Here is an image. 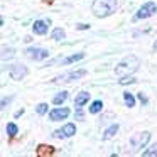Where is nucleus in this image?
<instances>
[{
	"label": "nucleus",
	"instance_id": "6",
	"mask_svg": "<svg viewBox=\"0 0 157 157\" xmlns=\"http://www.w3.org/2000/svg\"><path fill=\"white\" fill-rule=\"evenodd\" d=\"M27 56L34 61H42L49 56V51L48 49H42V48H29L27 49Z\"/></svg>",
	"mask_w": 157,
	"mask_h": 157
},
{
	"label": "nucleus",
	"instance_id": "23",
	"mask_svg": "<svg viewBox=\"0 0 157 157\" xmlns=\"http://www.w3.org/2000/svg\"><path fill=\"white\" fill-rule=\"evenodd\" d=\"M12 100H14V96H7V98H4V100H0V112H2V110H4L5 106L9 105V103H10Z\"/></svg>",
	"mask_w": 157,
	"mask_h": 157
},
{
	"label": "nucleus",
	"instance_id": "25",
	"mask_svg": "<svg viewBox=\"0 0 157 157\" xmlns=\"http://www.w3.org/2000/svg\"><path fill=\"white\" fill-rule=\"evenodd\" d=\"M139 100H140L142 103H147V96L144 95V93H139Z\"/></svg>",
	"mask_w": 157,
	"mask_h": 157
},
{
	"label": "nucleus",
	"instance_id": "24",
	"mask_svg": "<svg viewBox=\"0 0 157 157\" xmlns=\"http://www.w3.org/2000/svg\"><path fill=\"white\" fill-rule=\"evenodd\" d=\"M75 117H76L78 120H83V118H85V115H83V112H81L79 108H78V112H76V115H75Z\"/></svg>",
	"mask_w": 157,
	"mask_h": 157
},
{
	"label": "nucleus",
	"instance_id": "8",
	"mask_svg": "<svg viewBox=\"0 0 157 157\" xmlns=\"http://www.w3.org/2000/svg\"><path fill=\"white\" fill-rule=\"evenodd\" d=\"M48 25H49L48 21H36L34 25H32V31L37 36H44V34H48Z\"/></svg>",
	"mask_w": 157,
	"mask_h": 157
},
{
	"label": "nucleus",
	"instance_id": "1",
	"mask_svg": "<svg viewBox=\"0 0 157 157\" xmlns=\"http://www.w3.org/2000/svg\"><path fill=\"white\" fill-rule=\"evenodd\" d=\"M117 5H118V0H95L91 10L96 17H106L117 10Z\"/></svg>",
	"mask_w": 157,
	"mask_h": 157
},
{
	"label": "nucleus",
	"instance_id": "20",
	"mask_svg": "<svg viewBox=\"0 0 157 157\" xmlns=\"http://www.w3.org/2000/svg\"><path fill=\"white\" fill-rule=\"evenodd\" d=\"M17 132H19V128H17V125H15V123H9V125H7V133L10 137L17 135Z\"/></svg>",
	"mask_w": 157,
	"mask_h": 157
},
{
	"label": "nucleus",
	"instance_id": "26",
	"mask_svg": "<svg viewBox=\"0 0 157 157\" xmlns=\"http://www.w3.org/2000/svg\"><path fill=\"white\" fill-rule=\"evenodd\" d=\"M76 27H78L79 31H85V29H88L90 25H86V24H78V25H76Z\"/></svg>",
	"mask_w": 157,
	"mask_h": 157
},
{
	"label": "nucleus",
	"instance_id": "27",
	"mask_svg": "<svg viewBox=\"0 0 157 157\" xmlns=\"http://www.w3.org/2000/svg\"><path fill=\"white\" fill-rule=\"evenodd\" d=\"M2 24H4V19L0 17V27H2Z\"/></svg>",
	"mask_w": 157,
	"mask_h": 157
},
{
	"label": "nucleus",
	"instance_id": "7",
	"mask_svg": "<svg viewBox=\"0 0 157 157\" xmlns=\"http://www.w3.org/2000/svg\"><path fill=\"white\" fill-rule=\"evenodd\" d=\"M68 117H69V108H66V106H63V108H54L49 113L51 122H59V120H64V118H68Z\"/></svg>",
	"mask_w": 157,
	"mask_h": 157
},
{
	"label": "nucleus",
	"instance_id": "13",
	"mask_svg": "<svg viewBox=\"0 0 157 157\" xmlns=\"http://www.w3.org/2000/svg\"><path fill=\"white\" fill-rule=\"evenodd\" d=\"M118 128H120L118 123H113L112 127H108V128L105 130V133H103V139H105V140H110V139H112V137L115 135L117 132H118Z\"/></svg>",
	"mask_w": 157,
	"mask_h": 157
},
{
	"label": "nucleus",
	"instance_id": "22",
	"mask_svg": "<svg viewBox=\"0 0 157 157\" xmlns=\"http://www.w3.org/2000/svg\"><path fill=\"white\" fill-rule=\"evenodd\" d=\"M48 108H49V106L46 105V103H39L37 108H36V112H37L39 115H44V113H48Z\"/></svg>",
	"mask_w": 157,
	"mask_h": 157
},
{
	"label": "nucleus",
	"instance_id": "10",
	"mask_svg": "<svg viewBox=\"0 0 157 157\" xmlns=\"http://www.w3.org/2000/svg\"><path fill=\"white\" fill-rule=\"evenodd\" d=\"M149 139H150V133H149V132H145V133H140V135H139V140L133 139V140H132V144L137 147V149H142V147L145 145L147 142H149Z\"/></svg>",
	"mask_w": 157,
	"mask_h": 157
},
{
	"label": "nucleus",
	"instance_id": "12",
	"mask_svg": "<svg viewBox=\"0 0 157 157\" xmlns=\"http://www.w3.org/2000/svg\"><path fill=\"white\" fill-rule=\"evenodd\" d=\"M15 54L14 48H0V59H4V61H7V59H12Z\"/></svg>",
	"mask_w": 157,
	"mask_h": 157
},
{
	"label": "nucleus",
	"instance_id": "17",
	"mask_svg": "<svg viewBox=\"0 0 157 157\" xmlns=\"http://www.w3.org/2000/svg\"><path fill=\"white\" fill-rule=\"evenodd\" d=\"M52 39H54V41H63V39H64V31H63V29L61 27H56L54 29V31H52Z\"/></svg>",
	"mask_w": 157,
	"mask_h": 157
},
{
	"label": "nucleus",
	"instance_id": "19",
	"mask_svg": "<svg viewBox=\"0 0 157 157\" xmlns=\"http://www.w3.org/2000/svg\"><path fill=\"white\" fill-rule=\"evenodd\" d=\"M142 155L145 157H152V155H157V144H154V145H150L147 150H144Z\"/></svg>",
	"mask_w": 157,
	"mask_h": 157
},
{
	"label": "nucleus",
	"instance_id": "4",
	"mask_svg": "<svg viewBox=\"0 0 157 157\" xmlns=\"http://www.w3.org/2000/svg\"><path fill=\"white\" fill-rule=\"evenodd\" d=\"M155 12H157V4H154V2H147V4H144L142 7L137 10L135 21H140V19H147V17H150V15H154Z\"/></svg>",
	"mask_w": 157,
	"mask_h": 157
},
{
	"label": "nucleus",
	"instance_id": "11",
	"mask_svg": "<svg viewBox=\"0 0 157 157\" xmlns=\"http://www.w3.org/2000/svg\"><path fill=\"white\" fill-rule=\"evenodd\" d=\"M88 100H90V93L88 91H81L79 95H76V98H75V105L78 106V108H81L85 103H88Z\"/></svg>",
	"mask_w": 157,
	"mask_h": 157
},
{
	"label": "nucleus",
	"instance_id": "15",
	"mask_svg": "<svg viewBox=\"0 0 157 157\" xmlns=\"http://www.w3.org/2000/svg\"><path fill=\"white\" fill-rule=\"evenodd\" d=\"M66 100H68V91H61L52 98V103H54V105H61V103L66 101Z\"/></svg>",
	"mask_w": 157,
	"mask_h": 157
},
{
	"label": "nucleus",
	"instance_id": "21",
	"mask_svg": "<svg viewBox=\"0 0 157 157\" xmlns=\"http://www.w3.org/2000/svg\"><path fill=\"white\" fill-rule=\"evenodd\" d=\"M128 83H135V78L130 75L127 76H122V79H120V85H128Z\"/></svg>",
	"mask_w": 157,
	"mask_h": 157
},
{
	"label": "nucleus",
	"instance_id": "16",
	"mask_svg": "<svg viewBox=\"0 0 157 157\" xmlns=\"http://www.w3.org/2000/svg\"><path fill=\"white\" fill-rule=\"evenodd\" d=\"M123 100H125V105L128 106V108H133V105H135V98H133L132 93L125 91L123 93Z\"/></svg>",
	"mask_w": 157,
	"mask_h": 157
},
{
	"label": "nucleus",
	"instance_id": "2",
	"mask_svg": "<svg viewBox=\"0 0 157 157\" xmlns=\"http://www.w3.org/2000/svg\"><path fill=\"white\" fill-rule=\"evenodd\" d=\"M139 59L135 58V56H127L123 61H120L118 64H117L115 68V73L118 76H127V75H132V73H135L137 69H139Z\"/></svg>",
	"mask_w": 157,
	"mask_h": 157
},
{
	"label": "nucleus",
	"instance_id": "3",
	"mask_svg": "<svg viewBox=\"0 0 157 157\" xmlns=\"http://www.w3.org/2000/svg\"><path fill=\"white\" fill-rule=\"evenodd\" d=\"M86 75V69H78V71H71V73H64V75H59L52 79V83H71L76 79L83 78Z\"/></svg>",
	"mask_w": 157,
	"mask_h": 157
},
{
	"label": "nucleus",
	"instance_id": "18",
	"mask_svg": "<svg viewBox=\"0 0 157 157\" xmlns=\"http://www.w3.org/2000/svg\"><path fill=\"white\" fill-rule=\"evenodd\" d=\"M101 108H103V101L96 100V101H93L91 105H90V113H98Z\"/></svg>",
	"mask_w": 157,
	"mask_h": 157
},
{
	"label": "nucleus",
	"instance_id": "5",
	"mask_svg": "<svg viewBox=\"0 0 157 157\" xmlns=\"http://www.w3.org/2000/svg\"><path fill=\"white\" fill-rule=\"evenodd\" d=\"M75 133H76L75 123H66L61 130H56V132L52 133V137H54V139H63V137H73Z\"/></svg>",
	"mask_w": 157,
	"mask_h": 157
},
{
	"label": "nucleus",
	"instance_id": "14",
	"mask_svg": "<svg viewBox=\"0 0 157 157\" xmlns=\"http://www.w3.org/2000/svg\"><path fill=\"white\" fill-rule=\"evenodd\" d=\"M83 58H85V54H83V52H78V54H73V56H69V58H64L61 63L63 64H71V63H76Z\"/></svg>",
	"mask_w": 157,
	"mask_h": 157
},
{
	"label": "nucleus",
	"instance_id": "9",
	"mask_svg": "<svg viewBox=\"0 0 157 157\" xmlns=\"http://www.w3.org/2000/svg\"><path fill=\"white\" fill-rule=\"evenodd\" d=\"M25 75H27V68L22 64H17V66H12L10 68V76L14 79H22Z\"/></svg>",
	"mask_w": 157,
	"mask_h": 157
}]
</instances>
